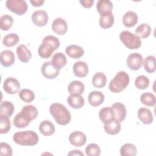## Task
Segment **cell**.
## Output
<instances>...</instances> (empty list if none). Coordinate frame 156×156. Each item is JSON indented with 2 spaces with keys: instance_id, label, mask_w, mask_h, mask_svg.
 <instances>
[{
  "instance_id": "ffe728a7",
  "label": "cell",
  "mask_w": 156,
  "mask_h": 156,
  "mask_svg": "<svg viewBox=\"0 0 156 156\" xmlns=\"http://www.w3.org/2000/svg\"><path fill=\"white\" fill-rule=\"evenodd\" d=\"M65 52L69 57L77 59L83 56L84 54V50L80 46L71 44L66 48Z\"/></svg>"
},
{
  "instance_id": "7402d4cb",
  "label": "cell",
  "mask_w": 156,
  "mask_h": 156,
  "mask_svg": "<svg viewBox=\"0 0 156 156\" xmlns=\"http://www.w3.org/2000/svg\"><path fill=\"white\" fill-rule=\"evenodd\" d=\"M16 52L19 60L23 63H27L32 57L31 52L24 44L19 45Z\"/></svg>"
},
{
  "instance_id": "ab89813d",
  "label": "cell",
  "mask_w": 156,
  "mask_h": 156,
  "mask_svg": "<svg viewBox=\"0 0 156 156\" xmlns=\"http://www.w3.org/2000/svg\"><path fill=\"white\" fill-rule=\"evenodd\" d=\"M85 154L87 156H99L101 149L97 144L90 143L85 148Z\"/></svg>"
},
{
  "instance_id": "44dd1931",
  "label": "cell",
  "mask_w": 156,
  "mask_h": 156,
  "mask_svg": "<svg viewBox=\"0 0 156 156\" xmlns=\"http://www.w3.org/2000/svg\"><path fill=\"white\" fill-rule=\"evenodd\" d=\"M67 103L74 109L81 108L85 104L84 98L80 94H70L67 98Z\"/></svg>"
},
{
  "instance_id": "277c9868",
  "label": "cell",
  "mask_w": 156,
  "mask_h": 156,
  "mask_svg": "<svg viewBox=\"0 0 156 156\" xmlns=\"http://www.w3.org/2000/svg\"><path fill=\"white\" fill-rule=\"evenodd\" d=\"M129 82L130 77L129 74L124 71H120L110 80L108 88L111 92L118 93L123 91L128 86Z\"/></svg>"
},
{
  "instance_id": "3957f363",
  "label": "cell",
  "mask_w": 156,
  "mask_h": 156,
  "mask_svg": "<svg viewBox=\"0 0 156 156\" xmlns=\"http://www.w3.org/2000/svg\"><path fill=\"white\" fill-rule=\"evenodd\" d=\"M49 112L55 122L59 125L65 126L71 121V113L66 107L62 104H52L49 107Z\"/></svg>"
},
{
  "instance_id": "f546056e",
  "label": "cell",
  "mask_w": 156,
  "mask_h": 156,
  "mask_svg": "<svg viewBox=\"0 0 156 156\" xmlns=\"http://www.w3.org/2000/svg\"><path fill=\"white\" fill-rule=\"evenodd\" d=\"M107 82V77L102 72H98L94 74L92 78V83L94 87L101 88L105 86Z\"/></svg>"
},
{
  "instance_id": "484cf974",
  "label": "cell",
  "mask_w": 156,
  "mask_h": 156,
  "mask_svg": "<svg viewBox=\"0 0 156 156\" xmlns=\"http://www.w3.org/2000/svg\"><path fill=\"white\" fill-rule=\"evenodd\" d=\"M85 90L84 84L79 80H74L69 83L68 87V91L70 94L81 95Z\"/></svg>"
},
{
  "instance_id": "7bdbcfd3",
  "label": "cell",
  "mask_w": 156,
  "mask_h": 156,
  "mask_svg": "<svg viewBox=\"0 0 156 156\" xmlns=\"http://www.w3.org/2000/svg\"><path fill=\"white\" fill-rule=\"evenodd\" d=\"M94 2V0H80V1H79V2L80 3L81 5L85 8L91 7Z\"/></svg>"
},
{
  "instance_id": "5b68a950",
  "label": "cell",
  "mask_w": 156,
  "mask_h": 156,
  "mask_svg": "<svg viewBox=\"0 0 156 156\" xmlns=\"http://www.w3.org/2000/svg\"><path fill=\"white\" fill-rule=\"evenodd\" d=\"M13 140L16 144L20 146H34L38 143L39 138L35 132L26 130L15 133Z\"/></svg>"
},
{
  "instance_id": "d4e9b609",
  "label": "cell",
  "mask_w": 156,
  "mask_h": 156,
  "mask_svg": "<svg viewBox=\"0 0 156 156\" xmlns=\"http://www.w3.org/2000/svg\"><path fill=\"white\" fill-rule=\"evenodd\" d=\"M51 62L52 65L56 69L60 70L66 65L67 58L64 54L62 52H57L54 54Z\"/></svg>"
},
{
  "instance_id": "ee69618b",
  "label": "cell",
  "mask_w": 156,
  "mask_h": 156,
  "mask_svg": "<svg viewBox=\"0 0 156 156\" xmlns=\"http://www.w3.org/2000/svg\"><path fill=\"white\" fill-rule=\"evenodd\" d=\"M30 3L32 4V5L34 7H40L41 6L44 2V0H31L30 1Z\"/></svg>"
},
{
  "instance_id": "52a82bcc",
  "label": "cell",
  "mask_w": 156,
  "mask_h": 156,
  "mask_svg": "<svg viewBox=\"0 0 156 156\" xmlns=\"http://www.w3.org/2000/svg\"><path fill=\"white\" fill-rule=\"evenodd\" d=\"M6 7L11 12L18 15L24 14L27 10V4L23 0H7L5 2Z\"/></svg>"
},
{
  "instance_id": "f1b7e54d",
  "label": "cell",
  "mask_w": 156,
  "mask_h": 156,
  "mask_svg": "<svg viewBox=\"0 0 156 156\" xmlns=\"http://www.w3.org/2000/svg\"><path fill=\"white\" fill-rule=\"evenodd\" d=\"M0 108V116H5L8 118L13 115L15 110L13 104L8 101H2L1 104Z\"/></svg>"
},
{
  "instance_id": "8992f818",
  "label": "cell",
  "mask_w": 156,
  "mask_h": 156,
  "mask_svg": "<svg viewBox=\"0 0 156 156\" xmlns=\"http://www.w3.org/2000/svg\"><path fill=\"white\" fill-rule=\"evenodd\" d=\"M119 39L122 44L129 49H138L141 45L140 38L128 30L122 31L119 34Z\"/></svg>"
},
{
  "instance_id": "74e56055",
  "label": "cell",
  "mask_w": 156,
  "mask_h": 156,
  "mask_svg": "<svg viewBox=\"0 0 156 156\" xmlns=\"http://www.w3.org/2000/svg\"><path fill=\"white\" fill-rule=\"evenodd\" d=\"M13 23V18L9 15H4L0 18V28L2 30H9Z\"/></svg>"
},
{
  "instance_id": "f6af8a7d",
  "label": "cell",
  "mask_w": 156,
  "mask_h": 156,
  "mask_svg": "<svg viewBox=\"0 0 156 156\" xmlns=\"http://www.w3.org/2000/svg\"><path fill=\"white\" fill-rule=\"evenodd\" d=\"M68 155H81L83 156V154L79 150H73L68 154Z\"/></svg>"
},
{
  "instance_id": "4dcf8cb0",
  "label": "cell",
  "mask_w": 156,
  "mask_h": 156,
  "mask_svg": "<svg viewBox=\"0 0 156 156\" xmlns=\"http://www.w3.org/2000/svg\"><path fill=\"white\" fill-rule=\"evenodd\" d=\"M152 32L151 26L146 23H143L139 25L135 29L136 35L141 38H146L150 36Z\"/></svg>"
},
{
  "instance_id": "d590c367",
  "label": "cell",
  "mask_w": 156,
  "mask_h": 156,
  "mask_svg": "<svg viewBox=\"0 0 156 156\" xmlns=\"http://www.w3.org/2000/svg\"><path fill=\"white\" fill-rule=\"evenodd\" d=\"M18 96L20 99L27 103L32 102L35 99L34 93L31 90L27 88L21 90L18 93Z\"/></svg>"
},
{
  "instance_id": "4316f807",
  "label": "cell",
  "mask_w": 156,
  "mask_h": 156,
  "mask_svg": "<svg viewBox=\"0 0 156 156\" xmlns=\"http://www.w3.org/2000/svg\"><path fill=\"white\" fill-rule=\"evenodd\" d=\"M39 130L44 136H51L54 134L55 129L54 125L50 121L44 120L40 124Z\"/></svg>"
},
{
  "instance_id": "9a60e30c",
  "label": "cell",
  "mask_w": 156,
  "mask_h": 156,
  "mask_svg": "<svg viewBox=\"0 0 156 156\" xmlns=\"http://www.w3.org/2000/svg\"><path fill=\"white\" fill-rule=\"evenodd\" d=\"M74 74L78 77H84L88 73V66L83 61H77L74 63L73 66Z\"/></svg>"
},
{
  "instance_id": "e575fe53",
  "label": "cell",
  "mask_w": 156,
  "mask_h": 156,
  "mask_svg": "<svg viewBox=\"0 0 156 156\" xmlns=\"http://www.w3.org/2000/svg\"><path fill=\"white\" fill-rule=\"evenodd\" d=\"M19 39V36L16 34H9L4 37L2 43L6 47H12L18 43Z\"/></svg>"
},
{
  "instance_id": "7a4b0ae2",
  "label": "cell",
  "mask_w": 156,
  "mask_h": 156,
  "mask_svg": "<svg viewBox=\"0 0 156 156\" xmlns=\"http://www.w3.org/2000/svg\"><path fill=\"white\" fill-rule=\"evenodd\" d=\"M60 45V40L54 35H47L43 39L38 47V54L43 58H49L53 52L57 50Z\"/></svg>"
},
{
  "instance_id": "8fae6325",
  "label": "cell",
  "mask_w": 156,
  "mask_h": 156,
  "mask_svg": "<svg viewBox=\"0 0 156 156\" xmlns=\"http://www.w3.org/2000/svg\"><path fill=\"white\" fill-rule=\"evenodd\" d=\"M31 18L35 25L38 27H42L46 25L48 21V15L46 12L39 10L32 13Z\"/></svg>"
},
{
  "instance_id": "83f0119b",
  "label": "cell",
  "mask_w": 156,
  "mask_h": 156,
  "mask_svg": "<svg viewBox=\"0 0 156 156\" xmlns=\"http://www.w3.org/2000/svg\"><path fill=\"white\" fill-rule=\"evenodd\" d=\"M99 117L104 124L115 119L113 112L111 107H105L101 108L99 112Z\"/></svg>"
},
{
  "instance_id": "1f68e13d",
  "label": "cell",
  "mask_w": 156,
  "mask_h": 156,
  "mask_svg": "<svg viewBox=\"0 0 156 156\" xmlns=\"http://www.w3.org/2000/svg\"><path fill=\"white\" fill-rule=\"evenodd\" d=\"M99 23L100 26L104 29L110 28L114 23V16L113 13H110L101 16L99 20Z\"/></svg>"
},
{
  "instance_id": "d6986e66",
  "label": "cell",
  "mask_w": 156,
  "mask_h": 156,
  "mask_svg": "<svg viewBox=\"0 0 156 156\" xmlns=\"http://www.w3.org/2000/svg\"><path fill=\"white\" fill-rule=\"evenodd\" d=\"M96 9L101 16L112 13L113 4L109 0H99L96 3Z\"/></svg>"
},
{
  "instance_id": "7c38bea8",
  "label": "cell",
  "mask_w": 156,
  "mask_h": 156,
  "mask_svg": "<svg viewBox=\"0 0 156 156\" xmlns=\"http://www.w3.org/2000/svg\"><path fill=\"white\" fill-rule=\"evenodd\" d=\"M69 141L75 147H81L86 143L87 136L80 131H74L70 133Z\"/></svg>"
},
{
  "instance_id": "60d3db41",
  "label": "cell",
  "mask_w": 156,
  "mask_h": 156,
  "mask_svg": "<svg viewBox=\"0 0 156 156\" xmlns=\"http://www.w3.org/2000/svg\"><path fill=\"white\" fill-rule=\"evenodd\" d=\"M11 128V122L8 117L0 116V133H7Z\"/></svg>"
},
{
  "instance_id": "8d00e7d4",
  "label": "cell",
  "mask_w": 156,
  "mask_h": 156,
  "mask_svg": "<svg viewBox=\"0 0 156 156\" xmlns=\"http://www.w3.org/2000/svg\"><path fill=\"white\" fill-rule=\"evenodd\" d=\"M144 68L148 73H153L155 71V57L154 55H149L143 61Z\"/></svg>"
},
{
  "instance_id": "ac0fdd59",
  "label": "cell",
  "mask_w": 156,
  "mask_h": 156,
  "mask_svg": "<svg viewBox=\"0 0 156 156\" xmlns=\"http://www.w3.org/2000/svg\"><path fill=\"white\" fill-rule=\"evenodd\" d=\"M104 94L99 91H93L88 96V102L93 107H98L100 105L104 102Z\"/></svg>"
},
{
  "instance_id": "ba28073f",
  "label": "cell",
  "mask_w": 156,
  "mask_h": 156,
  "mask_svg": "<svg viewBox=\"0 0 156 156\" xmlns=\"http://www.w3.org/2000/svg\"><path fill=\"white\" fill-rule=\"evenodd\" d=\"M126 62L129 69L133 71H136L141 68L143 64V58L139 53H132L127 57Z\"/></svg>"
},
{
  "instance_id": "836d02e7",
  "label": "cell",
  "mask_w": 156,
  "mask_h": 156,
  "mask_svg": "<svg viewBox=\"0 0 156 156\" xmlns=\"http://www.w3.org/2000/svg\"><path fill=\"white\" fill-rule=\"evenodd\" d=\"M140 101L143 104L146 106L153 107L156 104V98L154 94L147 92L140 96Z\"/></svg>"
},
{
  "instance_id": "4fadbf2b",
  "label": "cell",
  "mask_w": 156,
  "mask_h": 156,
  "mask_svg": "<svg viewBox=\"0 0 156 156\" xmlns=\"http://www.w3.org/2000/svg\"><path fill=\"white\" fill-rule=\"evenodd\" d=\"M114 115L115 119L120 122L123 121L126 117L127 110L125 105L121 102H115L110 107Z\"/></svg>"
},
{
  "instance_id": "603a6c76",
  "label": "cell",
  "mask_w": 156,
  "mask_h": 156,
  "mask_svg": "<svg viewBox=\"0 0 156 156\" xmlns=\"http://www.w3.org/2000/svg\"><path fill=\"white\" fill-rule=\"evenodd\" d=\"M121 128V122L115 119L104 125L105 132L111 135L118 134L120 132Z\"/></svg>"
},
{
  "instance_id": "5bb4252c",
  "label": "cell",
  "mask_w": 156,
  "mask_h": 156,
  "mask_svg": "<svg viewBox=\"0 0 156 156\" xmlns=\"http://www.w3.org/2000/svg\"><path fill=\"white\" fill-rule=\"evenodd\" d=\"M52 29L59 35H64L68 30V24L66 21L62 18H56L52 22Z\"/></svg>"
},
{
  "instance_id": "e0dca14e",
  "label": "cell",
  "mask_w": 156,
  "mask_h": 156,
  "mask_svg": "<svg viewBox=\"0 0 156 156\" xmlns=\"http://www.w3.org/2000/svg\"><path fill=\"white\" fill-rule=\"evenodd\" d=\"M0 60L1 65L4 67L11 66L15 62V57L10 50H4L1 52Z\"/></svg>"
},
{
  "instance_id": "6da1fadb",
  "label": "cell",
  "mask_w": 156,
  "mask_h": 156,
  "mask_svg": "<svg viewBox=\"0 0 156 156\" xmlns=\"http://www.w3.org/2000/svg\"><path fill=\"white\" fill-rule=\"evenodd\" d=\"M38 115L37 108L33 105L24 106L21 112L13 119L14 126L20 129L26 127L31 121L36 119Z\"/></svg>"
},
{
  "instance_id": "30bf717a",
  "label": "cell",
  "mask_w": 156,
  "mask_h": 156,
  "mask_svg": "<svg viewBox=\"0 0 156 156\" xmlns=\"http://www.w3.org/2000/svg\"><path fill=\"white\" fill-rule=\"evenodd\" d=\"M20 87V83L14 77H8L4 82L3 89L7 94H14L16 93Z\"/></svg>"
},
{
  "instance_id": "9c48e42d",
  "label": "cell",
  "mask_w": 156,
  "mask_h": 156,
  "mask_svg": "<svg viewBox=\"0 0 156 156\" xmlns=\"http://www.w3.org/2000/svg\"><path fill=\"white\" fill-rule=\"evenodd\" d=\"M41 72L42 75L47 79H54L56 78L59 73L60 70L56 69L52 65L51 62H46L44 63L41 68Z\"/></svg>"
},
{
  "instance_id": "b9f144b4",
  "label": "cell",
  "mask_w": 156,
  "mask_h": 156,
  "mask_svg": "<svg viewBox=\"0 0 156 156\" xmlns=\"http://www.w3.org/2000/svg\"><path fill=\"white\" fill-rule=\"evenodd\" d=\"M12 149L9 144L6 143H0V155L1 156H12Z\"/></svg>"
},
{
  "instance_id": "cb8c5ba5",
  "label": "cell",
  "mask_w": 156,
  "mask_h": 156,
  "mask_svg": "<svg viewBox=\"0 0 156 156\" xmlns=\"http://www.w3.org/2000/svg\"><path fill=\"white\" fill-rule=\"evenodd\" d=\"M138 17L137 14L133 11L126 12L122 17V23L127 27L134 26L138 22Z\"/></svg>"
},
{
  "instance_id": "d6a6232c",
  "label": "cell",
  "mask_w": 156,
  "mask_h": 156,
  "mask_svg": "<svg viewBox=\"0 0 156 156\" xmlns=\"http://www.w3.org/2000/svg\"><path fill=\"white\" fill-rule=\"evenodd\" d=\"M119 152L122 156H135L137 153V149L134 144L126 143L121 147Z\"/></svg>"
},
{
  "instance_id": "f35d334b",
  "label": "cell",
  "mask_w": 156,
  "mask_h": 156,
  "mask_svg": "<svg viewBox=\"0 0 156 156\" xmlns=\"http://www.w3.org/2000/svg\"><path fill=\"white\" fill-rule=\"evenodd\" d=\"M149 79L144 75L138 76L135 80V87L140 90H144L149 85Z\"/></svg>"
},
{
  "instance_id": "2e32d148",
  "label": "cell",
  "mask_w": 156,
  "mask_h": 156,
  "mask_svg": "<svg viewBox=\"0 0 156 156\" xmlns=\"http://www.w3.org/2000/svg\"><path fill=\"white\" fill-rule=\"evenodd\" d=\"M138 119L144 124H150L153 122L154 117L151 111L146 107H141L137 112Z\"/></svg>"
}]
</instances>
